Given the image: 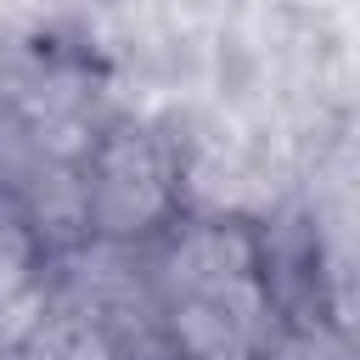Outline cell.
I'll list each match as a JSON object with an SVG mask.
<instances>
[{
	"label": "cell",
	"instance_id": "6da1fadb",
	"mask_svg": "<svg viewBox=\"0 0 360 360\" xmlns=\"http://www.w3.org/2000/svg\"><path fill=\"white\" fill-rule=\"evenodd\" d=\"M174 332H180V343L197 360H248V343H253V287H225V292L186 298Z\"/></svg>",
	"mask_w": 360,
	"mask_h": 360
},
{
	"label": "cell",
	"instance_id": "7a4b0ae2",
	"mask_svg": "<svg viewBox=\"0 0 360 360\" xmlns=\"http://www.w3.org/2000/svg\"><path fill=\"white\" fill-rule=\"evenodd\" d=\"M248 270H253V253L242 236L231 231H202L191 236L180 253H174V281L197 298V292H225V287H248Z\"/></svg>",
	"mask_w": 360,
	"mask_h": 360
},
{
	"label": "cell",
	"instance_id": "3957f363",
	"mask_svg": "<svg viewBox=\"0 0 360 360\" xmlns=\"http://www.w3.org/2000/svg\"><path fill=\"white\" fill-rule=\"evenodd\" d=\"M28 292V259H22V248L6 236L0 242V304H11V298H22Z\"/></svg>",
	"mask_w": 360,
	"mask_h": 360
}]
</instances>
